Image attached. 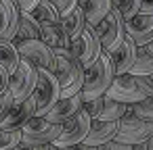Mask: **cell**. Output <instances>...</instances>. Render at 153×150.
<instances>
[{
    "instance_id": "cell-1",
    "label": "cell",
    "mask_w": 153,
    "mask_h": 150,
    "mask_svg": "<svg viewBox=\"0 0 153 150\" xmlns=\"http://www.w3.org/2000/svg\"><path fill=\"white\" fill-rule=\"evenodd\" d=\"M113 77H115V69H113L111 56H109V52L103 50V54L94 63L84 67V86L80 92L84 102L99 98V96H105V92L113 83Z\"/></svg>"
},
{
    "instance_id": "cell-2",
    "label": "cell",
    "mask_w": 153,
    "mask_h": 150,
    "mask_svg": "<svg viewBox=\"0 0 153 150\" xmlns=\"http://www.w3.org/2000/svg\"><path fill=\"white\" fill-rule=\"evenodd\" d=\"M57 65H55V77L61 86V98H69L82 92L84 86V67L74 59L69 48H55Z\"/></svg>"
},
{
    "instance_id": "cell-3",
    "label": "cell",
    "mask_w": 153,
    "mask_h": 150,
    "mask_svg": "<svg viewBox=\"0 0 153 150\" xmlns=\"http://www.w3.org/2000/svg\"><path fill=\"white\" fill-rule=\"evenodd\" d=\"M117 123H120V129H117V133H115V138H113L115 142L136 146V144H140V142H147V140L153 135V123H151V121H143V119L134 113L132 104H128L124 117H122Z\"/></svg>"
},
{
    "instance_id": "cell-4",
    "label": "cell",
    "mask_w": 153,
    "mask_h": 150,
    "mask_svg": "<svg viewBox=\"0 0 153 150\" xmlns=\"http://www.w3.org/2000/svg\"><path fill=\"white\" fill-rule=\"evenodd\" d=\"M15 46L23 61L34 65L38 71H55L57 56L51 46H46L42 40H15Z\"/></svg>"
},
{
    "instance_id": "cell-5",
    "label": "cell",
    "mask_w": 153,
    "mask_h": 150,
    "mask_svg": "<svg viewBox=\"0 0 153 150\" xmlns=\"http://www.w3.org/2000/svg\"><path fill=\"white\" fill-rule=\"evenodd\" d=\"M32 98L36 102V115L44 117L61 98V86L51 71H38V83L32 92Z\"/></svg>"
},
{
    "instance_id": "cell-6",
    "label": "cell",
    "mask_w": 153,
    "mask_h": 150,
    "mask_svg": "<svg viewBox=\"0 0 153 150\" xmlns=\"http://www.w3.org/2000/svg\"><path fill=\"white\" fill-rule=\"evenodd\" d=\"M61 133V125L48 121L46 117H32L21 129V144L23 146H46L55 142Z\"/></svg>"
},
{
    "instance_id": "cell-7",
    "label": "cell",
    "mask_w": 153,
    "mask_h": 150,
    "mask_svg": "<svg viewBox=\"0 0 153 150\" xmlns=\"http://www.w3.org/2000/svg\"><path fill=\"white\" fill-rule=\"evenodd\" d=\"M74 59L82 65V67H88L90 63H94L101 54H103V44H101V38L97 34V29L92 25H86V29L76 38L71 40V46H69Z\"/></svg>"
},
{
    "instance_id": "cell-8",
    "label": "cell",
    "mask_w": 153,
    "mask_h": 150,
    "mask_svg": "<svg viewBox=\"0 0 153 150\" xmlns=\"http://www.w3.org/2000/svg\"><path fill=\"white\" fill-rule=\"evenodd\" d=\"M105 96L111 98V100L124 102V104H134V102H140V100L147 98V94L140 90V86L136 81V75H132V73L115 75L113 83L109 86V90L105 92Z\"/></svg>"
},
{
    "instance_id": "cell-9",
    "label": "cell",
    "mask_w": 153,
    "mask_h": 150,
    "mask_svg": "<svg viewBox=\"0 0 153 150\" xmlns=\"http://www.w3.org/2000/svg\"><path fill=\"white\" fill-rule=\"evenodd\" d=\"M124 17L117 9H111V13L94 27L99 38H101V44H103V50L109 52L113 50L124 38H126V25H124Z\"/></svg>"
},
{
    "instance_id": "cell-10",
    "label": "cell",
    "mask_w": 153,
    "mask_h": 150,
    "mask_svg": "<svg viewBox=\"0 0 153 150\" xmlns=\"http://www.w3.org/2000/svg\"><path fill=\"white\" fill-rule=\"evenodd\" d=\"M36 83H38V69L21 59L19 67L11 73V83H9V92L13 94L15 102L30 98L34 88H36Z\"/></svg>"
},
{
    "instance_id": "cell-11",
    "label": "cell",
    "mask_w": 153,
    "mask_h": 150,
    "mask_svg": "<svg viewBox=\"0 0 153 150\" xmlns=\"http://www.w3.org/2000/svg\"><path fill=\"white\" fill-rule=\"evenodd\" d=\"M90 123H92V119H90L88 113L82 108L78 115H74L71 119H67V121L61 125V133H59V138L55 140V144L69 148V146H76V144L84 142L86 135H88Z\"/></svg>"
},
{
    "instance_id": "cell-12",
    "label": "cell",
    "mask_w": 153,
    "mask_h": 150,
    "mask_svg": "<svg viewBox=\"0 0 153 150\" xmlns=\"http://www.w3.org/2000/svg\"><path fill=\"white\" fill-rule=\"evenodd\" d=\"M126 36L134 40L136 46H147L153 42V15L138 13L132 19H126Z\"/></svg>"
},
{
    "instance_id": "cell-13",
    "label": "cell",
    "mask_w": 153,
    "mask_h": 150,
    "mask_svg": "<svg viewBox=\"0 0 153 150\" xmlns=\"http://www.w3.org/2000/svg\"><path fill=\"white\" fill-rule=\"evenodd\" d=\"M136 54H138V46L134 44L132 38H124L113 50H109V56H111V63H113V69H115V75H122V73H128L130 67L134 65L136 61Z\"/></svg>"
},
{
    "instance_id": "cell-14",
    "label": "cell",
    "mask_w": 153,
    "mask_h": 150,
    "mask_svg": "<svg viewBox=\"0 0 153 150\" xmlns=\"http://www.w3.org/2000/svg\"><path fill=\"white\" fill-rule=\"evenodd\" d=\"M32 117H36V102H34V98L30 96V98H25V100H17V102L11 106L7 119L0 123V129H23V125H25Z\"/></svg>"
},
{
    "instance_id": "cell-15",
    "label": "cell",
    "mask_w": 153,
    "mask_h": 150,
    "mask_svg": "<svg viewBox=\"0 0 153 150\" xmlns=\"http://www.w3.org/2000/svg\"><path fill=\"white\" fill-rule=\"evenodd\" d=\"M21 11L15 0H0V40H15L19 29Z\"/></svg>"
},
{
    "instance_id": "cell-16",
    "label": "cell",
    "mask_w": 153,
    "mask_h": 150,
    "mask_svg": "<svg viewBox=\"0 0 153 150\" xmlns=\"http://www.w3.org/2000/svg\"><path fill=\"white\" fill-rule=\"evenodd\" d=\"M82 106H84L82 94H76V96H69V98H59V102H57L44 117H46L48 121H53V123L63 125L67 119H71L74 115H78V113L82 110Z\"/></svg>"
},
{
    "instance_id": "cell-17",
    "label": "cell",
    "mask_w": 153,
    "mask_h": 150,
    "mask_svg": "<svg viewBox=\"0 0 153 150\" xmlns=\"http://www.w3.org/2000/svg\"><path fill=\"white\" fill-rule=\"evenodd\" d=\"M120 129V123L117 121H99V119H92L90 123V129H88V135H86V144L90 146H101V144H107L115 138Z\"/></svg>"
},
{
    "instance_id": "cell-18",
    "label": "cell",
    "mask_w": 153,
    "mask_h": 150,
    "mask_svg": "<svg viewBox=\"0 0 153 150\" xmlns=\"http://www.w3.org/2000/svg\"><path fill=\"white\" fill-rule=\"evenodd\" d=\"M80 7L84 9V15H86V23L97 27L113 9V2L111 0H80Z\"/></svg>"
},
{
    "instance_id": "cell-19",
    "label": "cell",
    "mask_w": 153,
    "mask_h": 150,
    "mask_svg": "<svg viewBox=\"0 0 153 150\" xmlns=\"http://www.w3.org/2000/svg\"><path fill=\"white\" fill-rule=\"evenodd\" d=\"M86 15H84V9L78 4L69 15L61 17V27H63V34L69 38V40H76L84 29H86Z\"/></svg>"
},
{
    "instance_id": "cell-20",
    "label": "cell",
    "mask_w": 153,
    "mask_h": 150,
    "mask_svg": "<svg viewBox=\"0 0 153 150\" xmlns=\"http://www.w3.org/2000/svg\"><path fill=\"white\" fill-rule=\"evenodd\" d=\"M40 40H42L46 46H51L53 50H55V48H69V46H71V40L63 34L61 23L42 25V29H40Z\"/></svg>"
},
{
    "instance_id": "cell-21",
    "label": "cell",
    "mask_w": 153,
    "mask_h": 150,
    "mask_svg": "<svg viewBox=\"0 0 153 150\" xmlns=\"http://www.w3.org/2000/svg\"><path fill=\"white\" fill-rule=\"evenodd\" d=\"M21 63V54L11 40H0V65H2L9 73H13Z\"/></svg>"
},
{
    "instance_id": "cell-22",
    "label": "cell",
    "mask_w": 153,
    "mask_h": 150,
    "mask_svg": "<svg viewBox=\"0 0 153 150\" xmlns=\"http://www.w3.org/2000/svg\"><path fill=\"white\" fill-rule=\"evenodd\" d=\"M40 23L34 19L32 13H21V19H19V29H17V36L15 40H40ZM13 40V42H15Z\"/></svg>"
},
{
    "instance_id": "cell-23",
    "label": "cell",
    "mask_w": 153,
    "mask_h": 150,
    "mask_svg": "<svg viewBox=\"0 0 153 150\" xmlns=\"http://www.w3.org/2000/svg\"><path fill=\"white\" fill-rule=\"evenodd\" d=\"M32 15L40 23V27L42 25H51V23H61V15H59V11L55 9V4L51 2V0H40L38 7L32 11Z\"/></svg>"
},
{
    "instance_id": "cell-24",
    "label": "cell",
    "mask_w": 153,
    "mask_h": 150,
    "mask_svg": "<svg viewBox=\"0 0 153 150\" xmlns=\"http://www.w3.org/2000/svg\"><path fill=\"white\" fill-rule=\"evenodd\" d=\"M128 73H132V75H151L153 73V54H149L145 46H138L136 61Z\"/></svg>"
},
{
    "instance_id": "cell-25",
    "label": "cell",
    "mask_w": 153,
    "mask_h": 150,
    "mask_svg": "<svg viewBox=\"0 0 153 150\" xmlns=\"http://www.w3.org/2000/svg\"><path fill=\"white\" fill-rule=\"evenodd\" d=\"M128 104L124 102H117V100H111L105 96V104H103V110L99 115V121H120L126 113Z\"/></svg>"
},
{
    "instance_id": "cell-26",
    "label": "cell",
    "mask_w": 153,
    "mask_h": 150,
    "mask_svg": "<svg viewBox=\"0 0 153 150\" xmlns=\"http://www.w3.org/2000/svg\"><path fill=\"white\" fill-rule=\"evenodd\" d=\"M111 2H113V9H117L122 13L124 21L132 19L134 15L140 13V0H111Z\"/></svg>"
},
{
    "instance_id": "cell-27",
    "label": "cell",
    "mask_w": 153,
    "mask_h": 150,
    "mask_svg": "<svg viewBox=\"0 0 153 150\" xmlns=\"http://www.w3.org/2000/svg\"><path fill=\"white\" fill-rule=\"evenodd\" d=\"M21 144V129H0V150H13Z\"/></svg>"
},
{
    "instance_id": "cell-28",
    "label": "cell",
    "mask_w": 153,
    "mask_h": 150,
    "mask_svg": "<svg viewBox=\"0 0 153 150\" xmlns=\"http://www.w3.org/2000/svg\"><path fill=\"white\" fill-rule=\"evenodd\" d=\"M132 108H134V113H136L143 121H151V123H153V98H151V96H147V98L140 100V102H134Z\"/></svg>"
},
{
    "instance_id": "cell-29",
    "label": "cell",
    "mask_w": 153,
    "mask_h": 150,
    "mask_svg": "<svg viewBox=\"0 0 153 150\" xmlns=\"http://www.w3.org/2000/svg\"><path fill=\"white\" fill-rule=\"evenodd\" d=\"M103 104H105V96H99V98L86 100L82 108L88 113V117H90V119H99V115H101V110H103Z\"/></svg>"
},
{
    "instance_id": "cell-30",
    "label": "cell",
    "mask_w": 153,
    "mask_h": 150,
    "mask_svg": "<svg viewBox=\"0 0 153 150\" xmlns=\"http://www.w3.org/2000/svg\"><path fill=\"white\" fill-rule=\"evenodd\" d=\"M51 2L55 4V9L59 11V15L65 17V15H69V13L80 4V0H51Z\"/></svg>"
},
{
    "instance_id": "cell-31",
    "label": "cell",
    "mask_w": 153,
    "mask_h": 150,
    "mask_svg": "<svg viewBox=\"0 0 153 150\" xmlns=\"http://www.w3.org/2000/svg\"><path fill=\"white\" fill-rule=\"evenodd\" d=\"M15 104V98L11 92H4V94H0V123H2L11 110V106Z\"/></svg>"
},
{
    "instance_id": "cell-32",
    "label": "cell",
    "mask_w": 153,
    "mask_h": 150,
    "mask_svg": "<svg viewBox=\"0 0 153 150\" xmlns=\"http://www.w3.org/2000/svg\"><path fill=\"white\" fill-rule=\"evenodd\" d=\"M136 81H138L140 90H143L147 96L153 98V73H151V75H136Z\"/></svg>"
},
{
    "instance_id": "cell-33",
    "label": "cell",
    "mask_w": 153,
    "mask_h": 150,
    "mask_svg": "<svg viewBox=\"0 0 153 150\" xmlns=\"http://www.w3.org/2000/svg\"><path fill=\"white\" fill-rule=\"evenodd\" d=\"M9 83H11V73L0 65V94L9 92Z\"/></svg>"
},
{
    "instance_id": "cell-34",
    "label": "cell",
    "mask_w": 153,
    "mask_h": 150,
    "mask_svg": "<svg viewBox=\"0 0 153 150\" xmlns=\"http://www.w3.org/2000/svg\"><path fill=\"white\" fill-rule=\"evenodd\" d=\"M99 150H132V146H130V144H122V142L111 140V142H107V144H101Z\"/></svg>"
},
{
    "instance_id": "cell-35",
    "label": "cell",
    "mask_w": 153,
    "mask_h": 150,
    "mask_svg": "<svg viewBox=\"0 0 153 150\" xmlns=\"http://www.w3.org/2000/svg\"><path fill=\"white\" fill-rule=\"evenodd\" d=\"M38 2H40V0H15V4L19 7L21 13H32L38 7Z\"/></svg>"
},
{
    "instance_id": "cell-36",
    "label": "cell",
    "mask_w": 153,
    "mask_h": 150,
    "mask_svg": "<svg viewBox=\"0 0 153 150\" xmlns=\"http://www.w3.org/2000/svg\"><path fill=\"white\" fill-rule=\"evenodd\" d=\"M140 13L153 15V0H140Z\"/></svg>"
},
{
    "instance_id": "cell-37",
    "label": "cell",
    "mask_w": 153,
    "mask_h": 150,
    "mask_svg": "<svg viewBox=\"0 0 153 150\" xmlns=\"http://www.w3.org/2000/svg\"><path fill=\"white\" fill-rule=\"evenodd\" d=\"M69 150H99L97 146H90V144H86V142H80V144H76V146H69Z\"/></svg>"
},
{
    "instance_id": "cell-38",
    "label": "cell",
    "mask_w": 153,
    "mask_h": 150,
    "mask_svg": "<svg viewBox=\"0 0 153 150\" xmlns=\"http://www.w3.org/2000/svg\"><path fill=\"white\" fill-rule=\"evenodd\" d=\"M42 150H69V148H67V146H57L55 142H51V144H46Z\"/></svg>"
},
{
    "instance_id": "cell-39",
    "label": "cell",
    "mask_w": 153,
    "mask_h": 150,
    "mask_svg": "<svg viewBox=\"0 0 153 150\" xmlns=\"http://www.w3.org/2000/svg\"><path fill=\"white\" fill-rule=\"evenodd\" d=\"M21 146V150H42L44 146H23V144H19Z\"/></svg>"
},
{
    "instance_id": "cell-40",
    "label": "cell",
    "mask_w": 153,
    "mask_h": 150,
    "mask_svg": "<svg viewBox=\"0 0 153 150\" xmlns=\"http://www.w3.org/2000/svg\"><path fill=\"white\" fill-rule=\"evenodd\" d=\"M147 150H153V135L147 140Z\"/></svg>"
},
{
    "instance_id": "cell-41",
    "label": "cell",
    "mask_w": 153,
    "mask_h": 150,
    "mask_svg": "<svg viewBox=\"0 0 153 150\" xmlns=\"http://www.w3.org/2000/svg\"><path fill=\"white\" fill-rule=\"evenodd\" d=\"M145 48H147V52H149V54H153V42H149Z\"/></svg>"
},
{
    "instance_id": "cell-42",
    "label": "cell",
    "mask_w": 153,
    "mask_h": 150,
    "mask_svg": "<svg viewBox=\"0 0 153 150\" xmlns=\"http://www.w3.org/2000/svg\"><path fill=\"white\" fill-rule=\"evenodd\" d=\"M13 150H21V146H17V148H13Z\"/></svg>"
}]
</instances>
